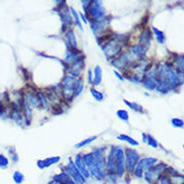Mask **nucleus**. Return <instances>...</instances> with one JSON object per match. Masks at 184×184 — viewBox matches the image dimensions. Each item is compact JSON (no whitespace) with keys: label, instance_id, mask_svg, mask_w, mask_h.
Returning a JSON list of instances; mask_svg holds the SVG:
<instances>
[{"label":"nucleus","instance_id":"obj_2","mask_svg":"<svg viewBox=\"0 0 184 184\" xmlns=\"http://www.w3.org/2000/svg\"><path fill=\"white\" fill-rule=\"evenodd\" d=\"M6 165H7V160L3 155H0V167L5 168Z\"/></svg>","mask_w":184,"mask_h":184},{"label":"nucleus","instance_id":"obj_1","mask_svg":"<svg viewBox=\"0 0 184 184\" xmlns=\"http://www.w3.org/2000/svg\"><path fill=\"white\" fill-rule=\"evenodd\" d=\"M14 180L17 184L22 183L23 180H24V176L20 173V172H15V175H14Z\"/></svg>","mask_w":184,"mask_h":184}]
</instances>
